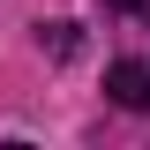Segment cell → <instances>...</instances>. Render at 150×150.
<instances>
[{"label": "cell", "mask_w": 150, "mask_h": 150, "mask_svg": "<svg viewBox=\"0 0 150 150\" xmlns=\"http://www.w3.org/2000/svg\"><path fill=\"white\" fill-rule=\"evenodd\" d=\"M105 90H112V105L150 112V68H143V60H112V68H105Z\"/></svg>", "instance_id": "cell-1"}, {"label": "cell", "mask_w": 150, "mask_h": 150, "mask_svg": "<svg viewBox=\"0 0 150 150\" xmlns=\"http://www.w3.org/2000/svg\"><path fill=\"white\" fill-rule=\"evenodd\" d=\"M105 8H128V15H143V8H150V0H105Z\"/></svg>", "instance_id": "cell-2"}]
</instances>
